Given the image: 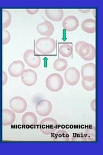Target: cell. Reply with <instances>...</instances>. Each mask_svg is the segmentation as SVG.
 Segmentation results:
<instances>
[{
	"label": "cell",
	"instance_id": "1",
	"mask_svg": "<svg viewBox=\"0 0 103 155\" xmlns=\"http://www.w3.org/2000/svg\"><path fill=\"white\" fill-rule=\"evenodd\" d=\"M35 47L37 52L43 55L51 54L56 50V41L50 37H43L36 40Z\"/></svg>",
	"mask_w": 103,
	"mask_h": 155
},
{
	"label": "cell",
	"instance_id": "2",
	"mask_svg": "<svg viewBox=\"0 0 103 155\" xmlns=\"http://www.w3.org/2000/svg\"><path fill=\"white\" fill-rule=\"evenodd\" d=\"M47 88L52 92H58L64 86V80L61 75L58 73H53L49 75L46 79Z\"/></svg>",
	"mask_w": 103,
	"mask_h": 155
},
{
	"label": "cell",
	"instance_id": "3",
	"mask_svg": "<svg viewBox=\"0 0 103 155\" xmlns=\"http://www.w3.org/2000/svg\"><path fill=\"white\" fill-rule=\"evenodd\" d=\"M23 59L24 62L33 69H37L41 64V56L37 54L35 51L32 49L27 50L24 52Z\"/></svg>",
	"mask_w": 103,
	"mask_h": 155
},
{
	"label": "cell",
	"instance_id": "4",
	"mask_svg": "<svg viewBox=\"0 0 103 155\" xmlns=\"http://www.w3.org/2000/svg\"><path fill=\"white\" fill-rule=\"evenodd\" d=\"M57 122L52 118H46L42 120L40 124V129L44 134L50 135L57 129Z\"/></svg>",
	"mask_w": 103,
	"mask_h": 155
},
{
	"label": "cell",
	"instance_id": "5",
	"mask_svg": "<svg viewBox=\"0 0 103 155\" xmlns=\"http://www.w3.org/2000/svg\"><path fill=\"white\" fill-rule=\"evenodd\" d=\"M11 109L16 113H23L27 109V101L21 96H15L10 101Z\"/></svg>",
	"mask_w": 103,
	"mask_h": 155
},
{
	"label": "cell",
	"instance_id": "6",
	"mask_svg": "<svg viewBox=\"0 0 103 155\" xmlns=\"http://www.w3.org/2000/svg\"><path fill=\"white\" fill-rule=\"evenodd\" d=\"M64 78L68 85L74 86L78 84L80 80V72L76 67H69L65 72Z\"/></svg>",
	"mask_w": 103,
	"mask_h": 155
},
{
	"label": "cell",
	"instance_id": "7",
	"mask_svg": "<svg viewBox=\"0 0 103 155\" xmlns=\"http://www.w3.org/2000/svg\"><path fill=\"white\" fill-rule=\"evenodd\" d=\"M82 80L86 81H95V65L93 63L82 65L81 70Z\"/></svg>",
	"mask_w": 103,
	"mask_h": 155
},
{
	"label": "cell",
	"instance_id": "8",
	"mask_svg": "<svg viewBox=\"0 0 103 155\" xmlns=\"http://www.w3.org/2000/svg\"><path fill=\"white\" fill-rule=\"evenodd\" d=\"M52 104L50 100H41L37 104L36 106V110L37 113L40 116H47L52 113Z\"/></svg>",
	"mask_w": 103,
	"mask_h": 155
},
{
	"label": "cell",
	"instance_id": "9",
	"mask_svg": "<svg viewBox=\"0 0 103 155\" xmlns=\"http://www.w3.org/2000/svg\"><path fill=\"white\" fill-rule=\"evenodd\" d=\"M22 83L26 86L31 87L35 85L37 81V74L32 69H25L21 76Z\"/></svg>",
	"mask_w": 103,
	"mask_h": 155
},
{
	"label": "cell",
	"instance_id": "10",
	"mask_svg": "<svg viewBox=\"0 0 103 155\" xmlns=\"http://www.w3.org/2000/svg\"><path fill=\"white\" fill-rule=\"evenodd\" d=\"M25 70L24 63L20 60L13 61L10 64L8 71L9 74L13 78H19L21 76L23 72Z\"/></svg>",
	"mask_w": 103,
	"mask_h": 155
},
{
	"label": "cell",
	"instance_id": "11",
	"mask_svg": "<svg viewBox=\"0 0 103 155\" xmlns=\"http://www.w3.org/2000/svg\"><path fill=\"white\" fill-rule=\"evenodd\" d=\"M54 26L53 24L46 19L43 23L38 24L37 26V32L45 37L51 36L54 32Z\"/></svg>",
	"mask_w": 103,
	"mask_h": 155
},
{
	"label": "cell",
	"instance_id": "12",
	"mask_svg": "<svg viewBox=\"0 0 103 155\" xmlns=\"http://www.w3.org/2000/svg\"><path fill=\"white\" fill-rule=\"evenodd\" d=\"M63 28L67 32L75 31L79 26V21L75 16H68L63 21Z\"/></svg>",
	"mask_w": 103,
	"mask_h": 155
},
{
	"label": "cell",
	"instance_id": "13",
	"mask_svg": "<svg viewBox=\"0 0 103 155\" xmlns=\"http://www.w3.org/2000/svg\"><path fill=\"white\" fill-rule=\"evenodd\" d=\"M75 49L80 57L85 58L89 54L91 51L90 44L85 41H79L76 43Z\"/></svg>",
	"mask_w": 103,
	"mask_h": 155
},
{
	"label": "cell",
	"instance_id": "14",
	"mask_svg": "<svg viewBox=\"0 0 103 155\" xmlns=\"http://www.w3.org/2000/svg\"><path fill=\"white\" fill-rule=\"evenodd\" d=\"M45 13L48 18L56 22L62 21L64 16V11L63 9H45Z\"/></svg>",
	"mask_w": 103,
	"mask_h": 155
},
{
	"label": "cell",
	"instance_id": "15",
	"mask_svg": "<svg viewBox=\"0 0 103 155\" xmlns=\"http://www.w3.org/2000/svg\"><path fill=\"white\" fill-rule=\"evenodd\" d=\"M16 114L12 110L5 109L2 111V124L3 126H10L16 121Z\"/></svg>",
	"mask_w": 103,
	"mask_h": 155
},
{
	"label": "cell",
	"instance_id": "16",
	"mask_svg": "<svg viewBox=\"0 0 103 155\" xmlns=\"http://www.w3.org/2000/svg\"><path fill=\"white\" fill-rule=\"evenodd\" d=\"M95 20L93 18L86 19L81 23L82 30L88 34H94L95 32Z\"/></svg>",
	"mask_w": 103,
	"mask_h": 155
},
{
	"label": "cell",
	"instance_id": "17",
	"mask_svg": "<svg viewBox=\"0 0 103 155\" xmlns=\"http://www.w3.org/2000/svg\"><path fill=\"white\" fill-rule=\"evenodd\" d=\"M21 122L23 125L34 126L37 124V118L34 113L27 112L22 116Z\"/></svg>",
	"mask_w": 103,
	"mask_h": 155
},
{
	"label": "cell",
	"instance_id": "18",
	"mask_svg": "<svg viewBox=\"0 0 103 155\" xmlns=\"http://www.w3.org/2000/svg\"><path fill=\"white\" fill-rule=\"evenodd\" d=\"M12 16L11 14L7 10L3 9L2 12V16H0V28L3 29L8 28L11 24Z\"/></svg>",
	"mask_w": 103,
	"mask_h": 155
},
{
	"label": "cell",
	"instance_id": "19",
	"mask_svg": "<svg viewBox=\"0 0 103 155\" xmlns=\"http://www.w3.org/2000/svg\"><path fill=\"white\" fill-rule=\"evenodd\" d=\"M58 52L62 57L69 58L72 54V47L69 43H62L59 47Z\"/></svg>",
	"mask_w": 103,
	"mask_h": 155
},
{
	"label": "cell",
	"instance_id": "20",
	"mask_svg": "<svg viewBox=\"0 0 103 155\" xmlns=\"http://www.w3.org/2000/svg\"><path fill=\"white\" fill-rule=\"evenodd\" d=\"M68 62L65 58H57L53 62V69L58 72L66 70L68 67Z\"/></svg>",
	"mask_w": 103,
	"mask_h": 155
},
{
	"label": "cell",
	"instance_id": "21",
	"mask_svg": "<svg viewBox=\"0 0 103 155\" xmlns=\"http://www.w3.org/2000/svg\"><path fill=\"white\" fill-rule=\"evenodd\" d=\"M53 138L56 141H68L70 139V136L66 130H59L55 133Z\"/></svg>",
	"mask_w": 103,
	"mask_h": 155
},
{
	"label": "cell",
	"instance_id": "22",
	"mask_svg": "<svg viewBox=\"0 0 103 155\" xmlns=\"http://www.w3.org/2000/svg\"><path fill=\"white\" fill-rule=\"evenodd\" d=\"M85 138L89 141H95V127L94 126H89L85 131Z\"/></svg>",
	"mask_w": 103,
	"mask_h": 155
},
{
	"label": "cell",
	"instance_id": "23",
	"mask_svg": "<svg viewBox=\"0 0 103 155\" xmlns=\"http://www.w3.org/2000/svg\"><path fill=\"white\" fill-rule=\"evenodd\" d=\"M82 86L87 91H93L95 89V81L90 82L82 80Z\"/></svg>",
	"mask_w": 103,
	"mask_h": 155
},
{
	"label": "cell",
	"instance_id": "24",
	"mask_svg": "<svg viewBox=\"0 0 103 155\" xmlns=\"http://www.w3.org/2000/svg\"><path fill=\"white\" fill-rule=\"evenodd\" d=\"M11 33H10L6 29H3L2 32V44L7 45L11 41Z\"/></svg>",
	"mask_w": 103,
	"mask_h": 155
},
{
	"label": "cell",
	"instance_id": "25",
	"mask_svg": "<svg viewBox=\"0 0 103 155\" xmlns=\"http://www.w3.org/2000/svg\"><path fill=\"white\" fill-rule=\"evenodd\" d=\"M90 48H91V51L89 53V54H88L87 56H86L85 58H82V59L84 60L92 61V60L95 59V48L94 45H92V44H90Z\"/></svg>",
	"mask_w": 103,
	"mask_h": 155
},
{
	"label": "cell",
	"instance_id": "26",
	"mask_svg": "<svg viewBox=\"0 0 103 155\" xmlns=\"http://www.w3.org/2000/svg\"><path fill=\"white\" fill-rule=\"evenodd\" d=\"M8 81V76L7 74L5 71H3L2 72V85L4 86L7 83Z\"/></svg>",
	"mask_w": 103,
	"mask_h": 155
},
{
	"label": "cell",
	"instance_id": "27",
	"mask_svg": "<svg viewBox=\"0 0 103 155\" xmlns=\"http://www.w3.org/2000/svg\"><path fill=\"white\" fill-rule=\"evenodd\" d=\"M27 12L31 15H34L39 12V9H26Z\"/></svg>",
	"mask_w": 103,
	"mask_h": 155
},
{
	"label": "cell",
	"instance_id": "28",
	"mask_svg": "<svg viewBox=\"0 0 103 155\" xmlns=\"http://www.w3.org/2000/svg\"><path fill=\"white\" fill-rule=\"evenodd\" d=\"M96 100L94 99L92 101H91V104H90V106H91V109L92 110L94 111V112H95V109H96Z\"/></svg>",
	"mask_w": 103,
	"mask_h": 155
},
{
	"label": "cell",
	"instance_id": "29",
	"mask_svg": "<svg viewBox=\"0 0 103 155\" xmlns=\"http://www.w3.org/2000/svg\"><path fill=\"white\" fill-rule=\"evenodd\" d=\"M79 11L81 12H82V13H87V12H89L90 11V9H79Z\"/></svg>",
	"mask_w": 103,
	"mask_h": 155
}]
</instances>
